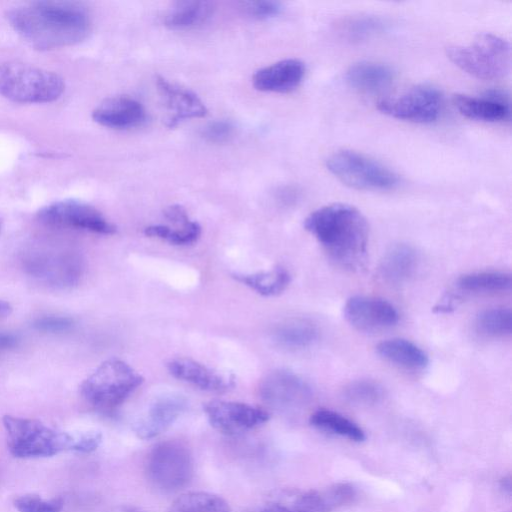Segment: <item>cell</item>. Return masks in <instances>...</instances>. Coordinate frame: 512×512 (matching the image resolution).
<instances>
[{"label": "cell", "instance_id": "obj_44", "mask_svg": "<svg viewBox=\"0 0 512 512\" xmlns=\"http://www.w3.org/2000/svg\"><path fill=\"white\" fill-rule=\"evenodd\" d=\"M500 488L503 490L504 493L507 495H510L511 493V478L510 476L504 477L500 481Z\"/></svg>", "mask_w": 512, "mask_h": 512}, {"label": "cell", "instance_id": "obj_6", "mask_svg": "<svg viewBox=\"0 0 512 512\" xmlns=\"http://www.w3.org/2000/svg\"><path fill=\"white\" fill-rule=\"evenodd\" d=\"M57 74L30 64L9 61L0 65V94L19 103H47L64 91Z\"/></svg>", "mask_w": 512, "mask_h": 512}, {"label": "cell", "instance_id": "obj_16", "mask_svg": "<svg viewBox=\"0 0 512 512\" xmlns=\"http://www.w3.org/2000/svg\"><path fill=\"white\" fill-rule=\"evenodd\" d=\"M98 124L116 130H128L142 126L147 121L144 106L127 95H118L103 100L92 112Z\"/></svg>", "mask_w": 512, "mask_h": 512}, {"label": "cell", "instance_id": "obj_11", "mask_svg": "<svg viewBox=\"0 0 512 512\" xmlns=\"http://www.w3.org/2000/svg\"><path fill=\"white\" fill-rule=\"evenodd\" d=\"M39 220L49 226L110 235L116 227L95 207L77 200H63L43 207Z\"/></svg>", "mask_w": 512, "mask_h": 512}, {"label": "cell", "instance_id": "obj_42", "mask_svg": "<svg viewBox=\"0 0 512 512\" xmlns=\"http://www.w3.org/2000/svg\"><path fill=\"white\" fill-rule=\"evenodd\" d=\"M106 512H145V511H143L142 509H140L138 507L124 505V506L114 507Z\"/></svg>", "mask_w": 512, "mask_h": 512}, {"label": "cell", "instance_id": "obj_17", "mask_svg": "<svg viewBox=\"0 0 512 512\" xmlns=\"http://www.w3.org/2000/svg\"><path fill=\"white\" fill-rule=\"evenodd\" d=\"M156 85L170 114L168 127L173 128L185 120L201 118L207 114L205 104L191 90L159 75L156 77Z\"/></svg>", "mask_w": 512, "mask_h": 512}, {"label": "cell", "instance_id": "obj_33", "mask_svg": "<svg viewBox=\"0 0 512 512\" xmlns=\"http://www.w3.org/2000/svg\"><path fill=\"white\" fill-rule=\"evenodd\" d=\"M383 20L374 16H355L340 25V32L352 42H359L385 30Z\"/></svg>", "mask_w": 512, "mask_h": 512}, {"label": "cell", "instance_id": "obj_35", "mask_svg": "<svg viewBox=\"0 0 512 512\" xmlns=\"http://www.w3.org/2000/svg\"><path fill=\"white\" fill-rule=\"evenodd\" d=\"M13 504L19 512H61L63 508L61 498L45 499L34 494L20 495Z\"/></svg>", "mask_w": 512, "mask_h": 512}, {"label": "cell", "instance_id": "obj_13", "mask_svg": "<svg viewBox=\"0 0 512 512\" xmlns=\"http://www.w3.org/2000/svg\"><path fill=\"white\" fill-rule=\"evenodd\" d=\"M204 412L211 426L226 435H238L269 420V413L242 402L216 400L205 404Z\"/></svg>", "mask_w": 512, "mask_h": 512}, {"label": "cell", "instance_id": "obj_31", "mask_svg": "<svg viewBox=\"0 0 512 512\" xmlns=\"http://www.w3.org/2000/svg\"><path fill=\"white\" fill-rule=\"evenodd\" d=\"M475 326L478 332L486 336L510 335L512 328L511 310L505 307L483 310L477 315Z\"/></svg>", "mask_w": 512, "mask_h": 512}, {"label": "cell", "instance_id": "obj_14", "mask_svg": "<svg viewBox=\"0 0 512 512\" xmlns=\"http://www.w3.org/2000/svg\"><path fill=\"white\" fill-rule=\"evenodd\" d=\"M343 314L351 326L363 332L387 329L399 320V314L391 303L363 295L349 298L343 307Z\"/></svg>", "mask_w": 512, "mask_h": 512}, {"label": "cell", "instance_id": "obj_26", "mask_svg": "<svg viewBox=\"0 0 512 512\" xmlns=\"http://www.w3.org/2000/svg\"><path fill=\"white\" fill-rule=\"evenodd\" d=\"M317 327L305 319H291L278 325L273 331L274 341L290 350H301L312 346L318 339Z\"/></svg>", "mask_w": 512, "mask_h": 512}, {"label": "cell", "instance_id": "obj_19", "mask_svg": "<svg viewBox=\"0 0 512 512\" xmlns=\"http://www.w3.org/2000/svg\"><path fill=\"white\" fill-rule=\"evenodd\" d=\"M452 102L460 114L472 120L498 122L510 116L508 96L500 91H490L481 96L455 94Z\"/></svg>", "mask_w": 512, "mask_h": 512}, {"label": "cell", "instance_id": "obj_43", "mask_svg": "<svg viewBox=\"0 0 512 512\" xmlns=\"http://www.w3.org/2000/svg\"><path fill=\"white\" fill-rule=\"evenodd\" d=\"M12 312V306L7 301L0 299V318L7 317Z\"/></svg>", "mask_w": 512, "mask_h": 512}, {"label": "cell", "instance_id": "obj_28", "mask_svg": "<svg viewBox=\"0 0 512 512\" xmlns=\"http://www.w3.org/2000/svg\"><path fill=\"white\" fill-rule=\"evenodd\" d=\"M235 279L263 296L282 293L290 283V274L282 267L250 274H235Z\"/></svg>", "mask_w": 512, "mask_h": 512}, {"label": "cell", "instance_id": "obj_40", "mask_svg": "<svg viewBox=\"0 0 512 512\" xmlns=\"http://www.w3.org/2000/svg\"><path fill=\"white\" fill-rule=\"evenodd\" d=\"M17 337L13 334L0 333V351L13 348L17 345Z\"/></svg>", "mask_w": 512, "mask_h": 512}, {"label": "cell", "instance_id": "obj_34", "mask_svg": "<svg viewBox=\"0 0 512 512\" xmlns=\"http://www.w3.org/2000/svg\"><path fill=\"white\" fill-rule=\"evenodd\" d=\"M344 398L353 405L369 406L379 402L384 396L383 388L371 380H357L344 388Z\"/></svg>", "mask_w": 512, "mask_h": 512}, {"label": "cell", "instance_id": "obj_12", "mask_svg": "<svg viewBox=\"0 0 512 512\" xmlns=\"http://www.w3.org/2000/svg\"><path fill=\"white\" fill-rule=\"evenodd\" d=\"M259 394L274 409L294 411L309 403L312 390L297 374L288 370H276L261 381Z\"/></svg>", "mask_w": 512, "mask_h": 512}, {"label": "cell", "instance_id": "obj_32", "mask_svg": "<svg viewBox=\"0 0 512 512\" xmlns=\"http://www.w3.org/2000/svg\"><path fill=\"white\" fill-rule=\"evenodd\" d=\"M149 237H155L174 245L192 244L200 237L201 226L196 221H191L184 226L170 227L163 224L150 225L144 230Z\"/></svg>", "mask_w": 512, "mask_h": 512}, {"label": "cell", "instance_id": "obj_23", "mask_svg": "<svg viewBox=\"0 0 512 512\" xmlns=\"http://www.w3.org/2000/svg\"><path fill=\"white\" fill-rule=\"evenodd\" d=\"M394 78L392 68L384 63L360 61L351 65L345 74L347 83L362 92L380 91Z\"/></svg>", "mask_w": 512, "mask_h": 512}, {"label": "cell", "instance_id": "obj_4", "mask_svg": "<svg viewBox=\"0 0 512 512\" xmlns=\"http://www.w3.org/2000/svg\"><path fill=\"white\" fill-rule=\"evenodd\" d=\"M446 55L459 69L478 79L496 80L510 71V44L492 33H481L468 44L451 45Z\"/></svg>", "mask_w": 512, "mask_h": 512}, {"label": "cell", "instance_id": "obj_9", "mask_svg": "<svg viewBox=\"0 0 512 512\" xmlns=\"http://www.w3.org/2000/svg\"><path fill=\"white\" fill-rule=\"evenodd\" d=\"M441 108V93L428 84L414 85L377 103V109L389 117L421 124L435 121Z\"/></svg>", "mask_w": 512, "mask_h": 512}, {"label": "cell", "instance_id": "obj_29", "mask_svg": "<svg viewBox=\"0 0 512 512\" xmlns=\"http://www.w3.org/2000/svg\"><path fill=\"white\" fill-rule=\"evenodd\" d=\"M456 287L465 293H490L509 290L511 276L499 271H481L462 275Z\"/></svg>", "mask_w": 512, "mask_h": 512}, {"label": "cell", "instance_id": "obj_21", "mask_svg": "<svg viewBox=\"0 0 512 512\" xmlns=\"http://www.w3.org/2000/svg\"><path fill=\"white\" fill-rule=\"evenodd\" d=\"M356 492L348 483H337L300 495L291 505L296 512H333L351 503Z\"/></svg>", "mask_w": 512, "mask_h": 512}, {"label": "cell", "instance_id": "obj_25", "mask_svg": "<svg viewBox=\"0 0 512 512\" xmlns=\"http://www.w3.org/2000/svg\"><path fill=\"white\" fill-rule=\"evenodd\" d=\"M417 262V253L411 246L406 244L394 245L384 254L381 260V276L390 283H402L414 274Z\"/></svg>", "mask_w": 512, "mask_h": 512}, {"label": "cell", "instance_id": "obj_41", "mask_svg": "<svg viewBox=\"0 0 512 512\" xmlns=\"http://www.w3.org/2000/svg\"><path fill=\"white\" fill-rule=\"evenodd\" d=\"M260 512H296L292 506L273 502L267 504Z\"/></svg>", "mask_w": 512, "mask_h": 512}, {"label": "cell", "instance_id": "obj_20", "mask_svg": "<svg viewBox=\"0 0 512 512\" xmlns=\"http://www.w3.org/2000/svg\"><path fill=\"white\" fill-rule=\"evenodd\" d=\"M172 376L209 392H225L234 386L232 377L190 358H176L168 363Z\"/></svg>", "mask_w": 512, "mask_h": 512}, {"label": "cell", "instance_id": "obj_24", "mask_svg": "<svg viewBox=\"0 0 512 512\" xmlns=\"http://www.w3.org/2000/svg\"><path fill=\"white\" fill-rule=\"evenodd\" d=\"M376 351L385 360L406 369H424L429 362L419 346L402 338L384 340L376 346Z\"/></svg>", "mask_w": 512, "mask_h": 512}, {"label": "cell", "instance_id": "obj_36", "mask_svg": "<svg viewBox=\"0 0 512 512\" xmlns=\"http://www.w3.org/2000/svg\"><path fill=\"white\" fill-rule=\"evenodd\" d=\"M245 13L255 19L268 20L278 16L283 6L278 1L273 0H257L242 3Z\"/></svg>", "mask_w": 512, "mask_h": 512}, {"label": "cell", "instance_id": "obj_22", "mask_svg": "<svg viewBox=\"0 0 512 512\" xmlns=\"http://www.w3.org/2000/svg\"><path fill=\"white\" fill-rule=\"evenodd\" d=\"M214 4L204 0H184L172 4L164 16V25L176 31L199 28L214 14Z\"/></svg>", "mask_w": 512, "mask_h": 512}, {"label": "cell", "instance_id": "obj_1", "mask_svg": "<svg viewBox=\"0 0 512 512\" xmlns=\"http://www.w3.org/2000/svg\"><path fill=\"white\" fill-rule=\"evenodd\" d=\"M14 30L31 46L50 50L77 44L87 38L92 21L78 2L37 1L7 12Z\"/></svg>", "mask_w": 512, "mask_h": 512}, {"label": "cell", "instance_id": "obj_15", "mask_svg": "<svg viewBox=\"0 0 512 512\" xmlns=\"http://www.w3.org/2000/svg\"><path fill=\"white\" fill-rule=\"evenodd\" d=\"M187 407L186 399L175 393L156 397L135 421L133 430L141 439H151L169 428Z\"/></svg>", "mask_w": 512, "mask_h": 512}, {"label": "cell", "instance_id": "obj_10", "mask_svg": "<svg viewBox=\"0 0 512 512\" xmlns=\"http://www.w3.org/2000/svg\"><path fill=\"white\" fill-rule=\"evenodd\" d=\"M24 267L34 278L55 287L76 284L83 270L79 256L62 248L32 249L24 259Z\"/></svg>", "mask_w": 512, "mask_h": 512}, {"label": "cell", "instance_id": "obj_39", "mask_svg": "<svg viewBox=\"0 0 512 512\" xmlns=\"http://www.w3.org/2000/svg\"><path fill=\"white\" fill-rule=\"evenodd\" d=\"M164 217L173 224L183 226L191 222L187 211L179 204L170 205L164 210Z\"/></svg>", "mask_w": 512, "mask_h": 512}, {"label": "cell", "instance_id": "obj_18", "mask_svg": "<svg viewBox=\"0 0 512 512\" xmlns=\"http://www.w3.org/2000/svg\"><path fill=\"white\" fill-rule=\"evenodd\" d=\"M305 71V64L301 60L283 59L257 70L252 82L262 92L288 93L301 84Z\"/></svg>", "mask_w": 512, "mask_h": 512}, {"label": "cell", "instance_id": "obj_30", "mask_svg": "<svg viewBox=\"0 0 512 512\" xmlns=\"http://www.w3.org/2000/svg\"><path fill=\"white\" fill-rule=\"evenodd\" d=\"M168 512H231V508L228 502L218 495L193 491L176 498Z\"/></svg>", "mask_w": 512, "mask_h": 512}, {"label": "cell", "instance_id": "obj_3", "mask_svg": "<svg viewBox=\"0 0 512 512\" xmlns=\"http://www.w3.org/2000/svg\"><path fill=\"white\" fill-rule=\"evenodd\" d=\"M144 381L127 362L110 358L102 362L81 384L84 400L99 411L121 405Z\"/></svg>", "mask_w": 512, "mask_h": 512}, {"label": "cell", "instance_id": "obj_37", "mask_svg": "<svg viewBox=\"0 0 512 512\" xmlns=\"http://www.w3.org/2000/svg\"><path fill=\"white\" fill-rule=\"evenodd\" d=\"M235 132V126L228 120H216L207 124L201 131L202 137L208 142L224 143L229 141Z\"/></svg>", "mask_w": 512, "mask_h": 512}, {"label": "cell", "instance_id": "obj_2", "mask_svg": "<svg viewBox=\"0 0 512 512\" xmlns=\"http://www.w3.org/2000/svg\"><path fill=\"white\" fill-rule=\"evenodd\" d=\"M304 227L337 265L349 270H358L364 265L368 223L354 206L345 203L322 206L307 216Z\"/></svg>", "mask_w": 512, "mask_h": 512}, {"label": "cell", "instance_id": "obj_7", "mask_svg": "<svg viewBox=\"0 0 512 512\" xmlns=\"http://www.w3.org/2000/svg\"><path fill=\"white\" fill-rule=\"evenodd\" d=\"M327 170L344 185L364 191H389L400 184V178L383 163L354 150L341 149L330 154Z\"/></svg>", "mask_w": 512, "mask_h": 512}, {"label": "cell", "instance_id": "obj_5", "mask_svg": "<svg viewBox=\"0 0 512 512\" xmlns=\"http://www.w3.org/2000/svg\"><path fill=\"white\" fill-rule=\"evenodd\" d=\"M2 422L8 449L15 457H50L74 449L75 435L54 429L39 420L5 415Z\"/></svg>", "mask_w": 512, "mask_h": 512}, {"label": "cell", "instance_id": "obj_38", "mask_svg": "<svg viewBox=\"0 0 512 512\" xmlns=\"http://www.w3.org/2000/svg\"><path fill=\"white\" fill-rule=\"evenodd\" d=\"M34 326L44 332H62L73 326V320L64 316H45L37 319Z\"/></svg>", "mask_w": 512, "mask_h": 512}, {"label": "cell", "instance_id": "obj_27", "mask_svg": "<svg viewBox=\"0 0 512 512\" xmlns=\"http://www.w3.org/2000/svg\"><path fill=\"white\" fill-rule=\"evenodd\" d=\"M309 421L312 426L327 433L338 435L354 442L365 440L364 431L352 420L338 412L329 409H319L310 416Z\"/></svg>", "mask_w": 512, "mask_h": 512}, {"label": "cell", "instance_id": "obj_8", "mask_svg": "<svg viewBox=\"0 0 512 512\" xmlns=\"http://www.w3.org/2000/svg\"><path fill=\"white\" fill-rule=\"evenodd\" d=\"M194 461L186 444L167 440L155 445L145 461V474L149 483L162 492H174L185 487L192 479Z\"/></svg>", "mask_w": 512, "mask_h": 512}]
</instances>
